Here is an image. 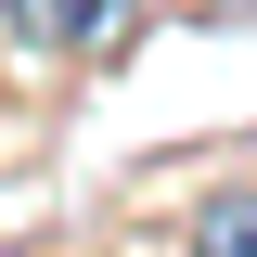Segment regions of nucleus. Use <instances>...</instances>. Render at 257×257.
Masks as SVG:
<instances>
[{"label": "nucleus", "mask_w": 257, "mask_h": 257, "mask_svg": "<svg viewBox=\"0 0 257 257\" xmlns=\"http://www.w3.org/2000/svg\"><path fill=\"white\" fill-rule=\"evenodd\" d=\"M180 244H193V257H257V193H206Z\"/></svg>", "instance_id": "f03ea898"}, {"label": "nucleus", "mask_w": 257, "mask_h": 257, "mask_svg": "<svg viewBox=\"0 0 257 257\" xmlns=\"http://www.w3.org/2000/svg\"><path fill=\"white\" fill-rule=\"evenodd\" d=\"M128 26H142V0H52V52H77V64L128 52Z\"/></svg>", "instance_id": "f257e3e1"}, {"label": "nucleus", "mask_w": 257, "mask_h": 257, "mask_svg": "<svg viewBox=\"0 0 257 257\" xmlns=\"http://www.w3.org/2000/svg\"><path fill=\"white\" fill-rule=\"evenodd\" d=\"M0 26H13V39H39V52H52V0H0Z\"/></svg>", "instance_id": "7ed1b4c3"}]
</instances>
